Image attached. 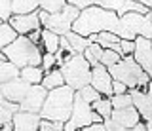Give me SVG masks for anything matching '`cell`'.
<instances>
[{"mask_svg": "<svg viewBox=\"0 0 152 131\" xmlns=\"http://www.w3.org/2000/svg\"><path fill=\"white\" fill-rule=\"evenodd\" d=\"M61 71H63L65 82L66 86H70L72 90L80 91L82 87L91 84V71L93 67L89 65V61L86 59L84 53H74L61 65Z\"/></svg>", "mask_w": 152, "mask_h": 131, "instance_id": "obj_5", "label": "cell"}, {"mask_svg": "<svg viewBox=\"0 0 152 131\" xmlns=\"http://www.w3.org/2000/svg\"><path fill=\"white\" fill-rule=\"evenodd\" d=\"M65 122H53V120H44L40 122V131H63Z\"/></svg>", "mask_w": 152, "mask_h": 131, "instance_id": "obj_32", "label": "cell"}, {"mask_svg": "<svg viewBox=\"0 0 152 131\" xmlns=\"http://www.w3.org/2000/svg\"><path fill=\"white\" fill-rule=\"evenodd\" d=\"M38 15H40L42 27H46V23H48V19H50V13H48L46 10H38Z\"/></svg>", "mask_w": 152, "mask_h": 131, "instance_id": "obj_41", "label": "cell"}, {"mask_svg": "<svg viewBox=\"0 0 152 131\" xmlns=\"http://www.w3.org/2000/svg\"><path fill=\"white\" fill-rule=\"evenodd\" d=\"M48 93H50V90H46L42 84H34V86H31L27 97L21 101V110L40 114L42 108H44V103L48 99Z\"/></svg>", "mask_w": 152, "mask_h": 131, "instance_id": "obj_10", "label": "cell"}, {"mask_svg": "<svg viewBox=\"0 0 152 131\" xmlns=\"http://www.w3.org/2000/svg\"><path fill=\"white\" fill-rule=\"evenodd\" d=\"M80 12H82L80 8L72 6V4H66L61 12L50 13V19H48L44 29H50V31L57 32L59 36H65L66 32L72 31V25H74V21L78 19Z\"/></svg>", "mask_w": 152, "mask_h": 131, "instance_id": "obj_8", "label": "cell"}, {"mask_svg": "<svg viewBox=\"0 0 152 131\" xmlns=\"http://www.w3.org/2000/svg\"><path fill=\"white\" fill-rule=\"evenodd\" d=\"M148 17H150V19H152V6H150V12H148Z\"/></svg>", "mask_w": 152, "mask_h": 131, "instance_id": "obj_44", "label": "cell"}, {"mask_svg": "<svg viewBox=\"0 0 152 131\" xmlns=\"http://www.w3.org/2000/svg\"><path fill=\"white\" fill-rule=\"evenodd\" d=\"M78 93H80V95H82L88 103H95V101H99V99L103 97V95H101V91H97V90H95V87L91 86V84H89V86H86V87H82V90H80Z\"/></svg>", "mask_w": 152, "mask_h": 131, "instance_id": "obj_31", "label": "cell"}, {"mask_svg": "<svg viewBox=\"0 0 152 131\" xmlns=\"http://www.w3.org/2000/svg\"><path fill=\"white\" fill-rule=\"evenodd\" d=\"M104 125H107V129L108 131H131L129 127H124V125L120 124H116L112 118H108V120H104Z\"/></svg>", "mask_w": 152, "mask_h": 131, "instance_id": "obj_36", "label": "cell"}, {"mask_svg": "<svg viewBox=\"0 0 152 131\" xmlns=\"http://www.w3.org/2000/svg\"><path fill=\"white\" fill-rule=\"evenodd\" d=\"M65 76H63V71L61 68H53V71H50V72H46V76H44V80H42V86L46 87V90H55V87H61V86H65Z\"/></svg>", "mask_w": 152, "mask_h": 131, "instance_id": "obj_21", "label": "cell"}, {"mask_svg": "<svg viewBox=\"0 0 152 131\" xmlns=\"http://www.w3.org/2000/svg\"><path fill=\"white\" fill-rule=\"evenodd\" d=\"M44 76H46V71L42 68V65L21 68V78H23V80H27L28 84H32V86H34V84H42Z\"/></svg>", "mask_w": 152, "mask_h": 131, "instance_id": "obj_22", "label": "cell"}, {"mask_svg": "<svg viewBox=\"0 0 152 131\" xmlns=\"http://www.w3.org/2000/svg\"><path fill=\"white\" fill-rule=\"evenodd\" d=\"M91 106H93V110L97 112V114H101L104 120H108L112 116V112H114V106H112L110 97H101L99 101L91 103Z\"/></svg>", "mask_w": 152, "mask_h": 131, "instance_id": "obj_25", "label": "cell"}, {"mask_svg": "<svg viewBox=\"0 0 152 131\" xmlns=\"http://www.w3.org/2000/svg\"><path fill=\"white\" fill-rule=\"evenodd\" d=\"M122 57H124L122 53H118V51H114V49L104 48V51H103V57H101V65H104V67H112V65L120 63Z\"/></svg>", "mask_w": 152, "mask_h": 131, "instance_id": "obj_30", "label": "cell"}, {"mask_svg": "<svg viewBox=\"0 0 152 131\" xmlns=\"http://www.w3.org/2000/svg\"><path fill=\"white\" fill-rule=\"evenodd\" d=\"M63 131H65V129H63Z\"/></svg>", "mask_w": 152, "mask_h": 131, "instance_id": "obj_47", "label": "cell"}, {"mask_svg": "<svg viewBox=\"0 0 152 131\" xmlns=\"http://www.w3.org/2000/svg\"><path fill=\"white\" fill-rule=\"evenodd\" d=\"M122 49H124V55H133L135 53V40H122Z\"/></svg>", "mask_w": 152, "mask_h": 131, "instance_id": "obj_35", "label": "cell"}, {"mask_svg": "<svg viewBox=\"0 0 152 131\" xmlns=\"http://www.w3.org/2000/svg\"><path fill=\"white\" fill-rule=\"evenodd\" d=\"M53 67H57V57L55 53H44V59H42V68L46 72L53 71Z\"/></svg>", "mask_w": 152, "mask_h": 131, "instance_id": "obj_34", "label": "cell"}, {"mask_svg": "<svg viewBox=\"0 0 152 131\" xmlns=\"http://www.w3.org/2000/svg\"><path fill=\"white\" fill-rule=\"evenodd\" d=\"M101 122H104V118L93 110L91 103H88L76 91L74 108H72V114H70V120L65 122V131H78V129H84L91 124H101Z\"/></svg>", "mask_w": 152, "mask_h": 131, "instance_id": "obj_7", "label": "cell"}, {"mask_svg": "<svg viewBox=\"0 0 152 131\" xmlns=\"http://www.w3.org/2000/svg\"><path fill=\"white\" fill-rule=\"evenodd\" d=\"M19 36H21V34L13 29L10 21H2V23H0V49L6 48V46H10L12 42H15Z\"/></svg>", "mask_w": 152, "mask_h": 131, "instance_id": "obj_20", "label": "cell"}, {"mask_svg": "<svg viewBox=\"0 0 152 131\" xmlns=\"http://www.w3.org/2000/svg\"><path fill=\"white\" fill-rule=\"evenodd\" d=\"M38 131H40V129H38Z\"/></svg>", "mask_w": 152, "mask_h": 131, "instance_id": "obj_46", "label": "cell"}, {"mask_svg": "<svg viewBox=\"0 0 152 131\" xmlns=\"http://www.w3.org/2000/svg\"><path fill=\"white\" fill-rule=\"evenodd\" d=\"M108 71H110L114 80L124 82L129 90H131V87L148 90V86H150V82H152L150 76L142 71V67L137 63L135 55H126V57H122L120 63L108 67Z\"/></svg>", "mask_w": 152, "mask_h": 131, "instance_id": "obj_4", "label": "cell"}, {"mask_svg": "<svg viewBox=\"0 0 152 131\" xmlns=\"http://www.w3.org/2000/svg\"><path fill=\"white\" fill-rule=\"evenodd\" d=\"M21 110V103H13L0 95V124H10L13 122L15 114Z\"/></svg>", "mask_w": 152, "mask_h": 131, "instance_id": "obj_18", "label": "cell"}, {"mask_svg": "<svg viewBox=\"0 0 152 131\" xmlns=\"http://www.w3.org/2000/svg\"><path fill=\"white\" fill-rule=\"evenodd\" d=\"M116 34L122 40H135L137 36H145L152 40V19L148 17V13L129 12L120 17Z\"/></svg>", "mask_w": 152, "mask_h": 131, "instance_id": "obj_6", "label": "cell"}, {"mask_svg": "<svg viewBox=\"0 0 152 131\" xmlns=\"http://www.w3.org/2000/svg\"><path fill=\"white\" fill-rule=\"evenodd\" d=\"M97 42L103 46V48H112V44H118L122 42V38L116 34V32H110V31H103L97 34Z\"/></svg>", "mask_w": 152, "mask_h": 131, "instance_id": "obj_27", "label": "cell"}, {"mask_svg": "<svg viewBox=\"0 0 152 131\" xmlns=\"http://www.w3.org/2000/svg\"><path fill=\"white\" fill-rule=\"evenodd\" d=\"M118 25H120V15L116 12H110L107 8L97 6V4H91V6H88L86 10L80 12L78 19L72 25V31L82 36H89V34H99L103 31L116 32Z\"/></svg>", "mask_w": 152, "mask_h": 131, "instance_id": "obj_1", "label": "cell"}, {"mask_svg": "<svg viewBox=\"0 0 152 131\" xmlns=\"http://www.w3.org/2000/svg\"><path fill=\"white\" fill-rule=\"evenodd\" d=\"M135 59L142 67V71L150 76L152 80V40L145 36H137L135 38Z\"/></svg>", "mask_w": 152, "mask_h": 131, "instance_id": "obj_14", "label": "cell"}, {"mask_svg": "<svg viewBox=\"0 0 152 131\" xmlns=\"http://www.w3.org/2000/svg\"><path fill=\"white\" fill-rule=\"evenodd\" d=\"M137 2H141V4H145V6H152V0H137Z\"/></svg>", "mask_w": 152, "mask_h": 131, "instance_id": "obj_43", "label": "cell"}, {"mask_svg": "<svg viewBox=\"0 0 152 131\" xmlns=\"http://www.w3.org/2000/svg\"><path fill=\"white\" fill-rule=\"evenodd\" d=\"M84 131H108V129L104 125V122H101V124H91L88 127H84Z\"/></svg>", "mask_w": 152, "mask_h": 131, "instance_id": "obj_39", "label": "cell"}, {"mask_svg": "<svg viewBox=\"0 0 152 131\" xmlns=\"http://www.w3.org/2000/svg\"><path fill=\"white\" fill-rule=\"evenodd\" d=\"M103 51H104L103 46L99 44V42H93V44H89V46H88V49L84 51V55H86V59L89 61V65H91V67H95V65L101 63Z\"/></svg>", "mask_w": 152, "mask_h": 131, "instance_id": "obj_26", "label": "cell"}, {"mask_svg": "<svg viewBox=\"0 0 152 131\" xmlns=\"http://www.w3.org/2000/svg\"><path fill=\"white\" fill-rule=\"evenodd\" d=\"M78 131H84V129H78Z\"/></svg>", "mask_w": 152, "mask_h": 131, "instance_id": "obj_45", "label": "cell"}, {"mask_svg": "<svg viewBox=\"0 0 152 131\" xmlns=\"http://www.w3.org/2000/svg\"><path fill=\"white\" fill-rule=\"evenodd\" d=\"M42 116L34 112H25L19 110L13 118V131H38L40 129Z\"/></svg>", "mask_w": 152, "mask_h": 131, "instance_id": "obj_15", "label": "cell"}, {"mask_svg": "<svg viewBox=\"0 0 152 131\" xmlns=\"http://www.w3.org/2000/svg\"><path fill=\"white\" fill-rule=\"evenodd\" d=\"M66 4H72V6L80 8V10H86L88 6L93 4V0H66Z\"/></svg>", "mask_w": 152, "mask_h": 131, "instance_id": "obj_38", "label": "cell"}, {"mask_svg": "<svg viewBox=\"0 0 152 131\" xmlns=\"http://www.w3.org/2000/svg\"><path fill=\"white\" fill-rule=\"evenodd\" d=\"M112 90H114V95H120V93H127V91H129V87H127L124 82H120V80H114Z\"/></svg>", "mask_w": 152, "mask_h": 131, "instance_id": "obj_37", "label": "cell"}, {"mask_svg": "<svg viewBox=\"0 0 152 131\" xmlns=\"http://www.w3.org/2000/svg\"><path fill=\"white\" fill-rule=\"evenodd\" d=\"M28 38H31L32 42H36V44H40L42 42V29L40 31H32L31 34H28Z\"/></svg>", "mask_w": 152, "mask_h": 131, "instance_id": "obj_40", "label": "cell"}, {"mask_svg": "<svg viewBox=\"0 0 152 131\" xmlns=\"http://www.w3.org/2000/svg\"><path fill=\"white\" fill-rule=\"evenodd\" d=\"M74 99H76V90H72L70 86L65 84L61 87H55L48 93V99L44 103L40 116L44 120L69 122L74 108Z\"/></svg>", "mask_w": 152, "mask_h": 131, "instance_id": "obj_2", "label": "cell"}, {"mask_svg": "<svg viewBox=\"0 0 152 131\" xmlns=\"http://www.w3.org/2000/svg\"><path fill=\"white\" fill-rule=\"evenodd\" d=\"M112 106L114 108H127V106H133V97L131 93H120V95H112L110 97Z\"/></svg>", "mask_w": 152, "mask_h": 131, "instance_id": "obj_29", "label": "cell"}, {"mask_svg": "<svg viewBox=\"0 0 152 131\" xmlns=\"http://www.w3.org/2000/svg\"><path fill=\"white\" fill-rule=\"evenodd\" d=\"M2 53L12 63H15L19 68L42 65V59H44V49L40 48V44L32 42L28 36H23V34L10 46L2 48Z\"/></svg>", "mask_w": 152, "mask_h": 131, "instance_id": "obj_3", "label": "cell"}, {"mask_svg": "<svg viewBox=\"0 0 152 131\" xmlns=\"http://www.w3.org/2000/svg\"><path fill=\"white\" fill-rule=\"evenodd\" d=\"M65 36H66V38H69L70 46H72V49L76 51V53H84V51L88 49V46L91 44L88 36H82V34H78V32H74V31L66 32Z\"/></svg>", "mask_w": 152, "mask_h": 131, "instance_id": "obj_24", "label": "cell"}, {"mask_svg": "<svg viewBox=\"0 0 152 131\" xmlns=\"http://www.w3.org/2000/svg\"><path fill=\"white\" fill-rule=\"evenodd\" d=\"M31 86H32V84H28L27 80H23V78L19 76V78H15V80L0 84V95L6 97V99H10V101H13V103H21L27 97Z\"/></svg>", "mask_w": 152, "mask_h": 131, "instance_id": "obj_12", "label": "cell"}, {"mask_svg": "<svg viewBox=\"0 0 152 131\" xmlns=\"http://www.w3.org/2000/svg\"><path fill=\"white\" fill-rule=\"evenodd\" d=\"M40 10H46L48 13H57L66 6V0H38Z\"/></svg>", "mask_w": 152, "mask_h": 131, "instance_id": "obj_28", "label": "cell"}, {"mask_svg": "<svg viewBox=\"0 0 152 131\" xmlns=\"http://www.w3.org/2000/svg\"><path fill=\"white\" fill-rule=\"evenodd\" d=\"M133 97V105L139 110L142 122L146 124L148 131H152V82L148 86V90H141V87H131L129 90Z\"/></svg>", "mask_w": 152, "mask_h": 131, "instance_id": "obj_9", "label": "cell"}, {"mask_svg": "<svg viewBox=\"0 0 152 131\" xmlns=\"http://www.w3.org/2000/svg\"><path fill=\"white\" fill-rule=\"evenodd\" d=\"M10 23H12V27L23 36H28L32 31L44 29V27H42V21H40V15H38V10L32 12V13H25V15H12L10 17Z\"/></svg>", "mask_w": 152, "mask_h": 131, "instance_id": "obj_13", "label": "cell"}, {"mask_svg": "<svg viewBox=\"0 0 152 131\" xmlns=\"http://www.w3.org/2000/svg\"><path fill=\"white\" fill-rule=\"evenodd\" d=\"M12 4L13 0H0V19L2 21H10V17L13 15Z\"/></svg>", "mask_w": 152, "mask_h": 131, "instance_id": "obj_33", "label": "cell"}, {"mask_svg": "<svg viewBox=\"0 0 152 131\" xmlns=\"http://www.w3.org/2000/svg\"><path fill=\"white\" fill-rule=\"evenodd\" d=\"M112 84H114V78H112L110 71H108V67H104L101 63L95 65L91 71V86L97 91H101L103 97H112L114 95Z\"/></svg>", "mask_w": 152, "mask_h": 131, "instance_id": "obj_11", "label": "cell"}, {"mask_svg": "<svg viewBox=\"0 0 152 131\" xmlns=\"http://www.w3.org/2000/svg\"><path fill=\"white\" fill-rule=\"evenodd\" d=\"M19 76H21V68L15 63H12L4 53H0V84L15 80Z\"/></svg>", "mask_w": 152, "mask_h": 131, "instance_id": "obj_17", "label": "cell"}, {"mask_svg": "<svg viewBox=\"0 0 152 131\" xmlns=\"http://www.w3.org/2000/svg\"><path fill=\"white\" fill-rule=\"evenodd\" d=\"M40 48L44 49V53H55L61 48V36L57 32L50 31V29H42V42Z\"/></svg>", "mask_w": 152, "mask_h": 131, "instance_id": "obj_19", "label": "cell"}, {"mask_svg": "<svg viewBox=\"0 0 152 131\" xmlns=\"http://www.w3.org/2000/svg\"><path fill=\"white\" fill-rule=\"evenodd\" d=\"M0 131H13V122H10V124H2V129Z\"/></svg>", "mask_w": 152, "mask_h": 131, "instance_id": "obj_42", "label": "cell"}, {"mask_svg": "<svg viewBox=\"0 0 152 131\" xmlns=\"http://www.w3.org/2000/svg\"><path fill=\"white\" fill-rule=\"evenodd\" d=\"M12 10H13V15H25V13H32L40 10V4H38V0H13Z\"/></svg>", "mask_w": 152, "mask_h": 131, "instance_id": "obj_23", "label": "cell"}, {"mask_svg": "<svg viewBox=\"0 0 152 131\" xmlns=\"http://www.w3.org/2000/svg\"><path fill=\"white\" fill-rule=\"evenodd\" d=\"M110 118L116 122V124L124 125V127H129V129L135 127V125L142 120L141 114H139V110L135 108V105H133V106H127V108H114Z\"/></svg>", "mask_w": 152, "mask_h": 131, "instance_id": "obj_16", "label": "cell"}]
</instances>
